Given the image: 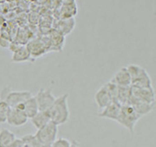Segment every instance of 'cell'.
I'll list each match as a JSON object with an SVG mask.
<instances>
[{
  "label": "cell",
  "mask_w": 156,
  "mask_h": 147,
  "mask_svg": "<svg viewBox=\"0 0 156 147\" xmlns=\"http://www.w3.org/2000/svg\"><path fill=\"white\" fill-rule=\"evenodd\" d=\"M122 106V105L119 102L113 101L110 105H108V106L103 108L102 110H101L97 115H98V117L102 118V119L117 121V119L119 117Z\"/></svg>",
  "instance_id": "cell-11"
},
{
  "label": "cell",
  "mask_w": 156,
  "mask_h": 147,
  "mask_svg": "<svg viewBox=\"0 0 156 147\" xmlns=\"http://www.w3.org/2000/svg\"><path fill=\"white\" fill-rule=\"evenodd\" d=\"M140 116L134 111V109L129 105H125L122 106L119 117L117 119V123L122 125L132 134L134 132V128L137 122L140 119Z\"/></svg>",
  "instance_id": "cell-3"
},
{
  "label": "cell",
  "mask_w": 156,
  "mask_h": 147,
  "mask_svg": "<svg viewBox=\"0 0 156 147\" xmlns=\"http://www.w3.org/2000/svg\"><path fill=\"white\" fill-rule=\"evenodd\" d=\"M34 97L37 102L39 112L49 111L56 100V97L54 96L50 89L41 88L36 94V96Z\"/></svg>",
  "instance_id": "cell-6"
},
{
  "label": "cell",
  "mask_w": 156,
  "mask_h": 147,
  "mask_svg": "<svg viewBox=\"0 0 156 147\" xmlns=\"http://www.w3.org/2000/svg\"><path fill=\"white\" fill-rule=\"evenodd\" d=\"M76 20L75 18H66V19H60L56 24V30L61 32L62 35L66 36L69 34L75 28Z\"/></svg>",
  "instance_id": "cell-18"
},
{
  "label": "cell",
  "mask_w": 156,
  "mask_h": 147,
  "mask_svg": "<svg viewBox=\"0 0 156 147\" xmlns=\"http://www.w3.org/2000/svg\"><path fill=\"white\" fill-rule=\"evenodd\" d=\"M131 96H132L131 86H129V87H119L118 86L116 101L119 102L122 105H128V102L130 100Z\"/></svg>",
  "instance_id": "cell-21"
},
{
  "label": "cell",
  "mask_w": 156,
  "mask_h": 147,
  "mask_svg": "<svg viewBox=\"0 0 156 147\" xmlns=\"http://www.w3.org/2000/svg\"><path fill=\"white\" fill-rule=\"evenodd\" d=\"M58 134V125L53 122H50L46 124L44 127L37 130L36 132L35 137L38 142L43 145L45 146H50L53 142L57 138Z\"/></svg>",
  "instance_id": "cell-5"
},
{
  "label": "cell",
  "mask_w": 156,
  "mask_h": 147,
  "mask_svg": "<svg viewBox=\"0 0 156 147\" xmlns=\"http://www.w3.org/2000/svg\"><path fill=\"white\" fill-rule=\"evenodd\" d=\"M131 90H132V95L135 98L143 102H146L147 104L153 105H155L156 93L154 87L147 88V89L131 87Z\"/></svg>",
  "instance_id": "cell-7"
},
{
  "label": "cell",
  "mask_w": 156,
  "mask_h": 147,
  "mask_svg": "<svg viewBox=\"0 0 156 147\" xmlns=\"http://www.w3.org/2000/svg\"><path fill=\"white\" fill-rule=\"evenodd\" d=\"M32 96L29 90H12L9 87H5L0 93V100L5 101L11 108H14Z\"/></svg>",
  "instance_id": "cell-4"
},
{
  "label": "cell",
  "mask_w": 156,
  "mask_h": 147,
  "mask_svg": "<svg viewBox=\"0 0 156 147\" xmlns=\"http://www.w3.org/2000/svg\"><path fill=\"white\" fill-rule=\"evenodd\" d=\"M29 60H31V57L26 45H20L16 51L12 52L11 62L23 63L27 62Z\"/></svg>",
  "instance_id": "cell-16"
},
{
  "label": "cell",
  "mask_w": 156,
  "mask_h": 147,
  "mask_svg": "<svg viewBox=\"0 0 156 147\" xmlns=\"http://www.w3.org/2000/svg\"><path fill=\"white\" fill-rule=\"evenodd\" d=\"M50 40V49L52 51H61L62 48L64 45L65 42V36L61 32L56 31V29L52 30L49 35Z\"/></svg>",
  "instance_id": "cell-14"
},
{
  "label": "cell",
  "mask_w": 156,
  "mask_h": 147,
  "mask_svg": "<svg viewBox=\"0 0 156 147\" xmlns=\"http://www.w3.org/2000/svg\"><path fill=\"white\" fill-rule=\"evenodd\" d=\"M128 72L132 79L131 87L134 88H140V89H147L152 88V79L149 74L145 69L138 64H131L127 66Z\"/></svg>",
  "instance_id": "cell-2"
},
{
  "label": "cell",
  "mask_w": 156,
  "mask_h": 147,
  "mask_svg": "<svg viewBox=\"0 0 156 147\" xmlns=\"http://www.w3.org/2000/svg\"><path fill=\"white\" fill-rule=\"evenodd\" d=\"M30 121H31V123L34 126L37 128V130H39V129L44 127L46 124H48L50 122H51L50 114H49L48 111L38 112L33 118L30 119Z\"/></svg>",
  "instance_id": "cell-17"
},
{
  "label": "cell",
  "mask_w": 156,
  "mask_h": 147,
  "mask_svg": "<svg viewBox=\"0 0 156 147\" xmlns=\"http://www.w3.org/2000/svg\"><path fill=\"white\" fill-rule=\"evenodd\" d=\"M111 81L119 87H129L132 84V79L127 67L121 68L115 74Z\"/></svg>",
  "instance_id": "cell-12"
},
{
  "label": "cell",
  "mask_w": 156,
  "mask_h": 147,
  "mask_svg": "<svg viewBox=\"0 0 156 147\" xmlns=\"http://www.w3.org/2000/svg\"><path fill=\"white\" fill-rule=\"evenodd\" d=\"M69 94L64 93L62 96L56 97L52 106L48 111L51 122L57 125L64 124L69 119V109L68 104Z\"/></svg>",
  "instance_id": "cell-1"
},
{
  "label": "cell",
  "mask_w": 156,
  "mask_h": 147,
  "mask_svg": "<svg viewBox=\"0 0 156 147\" xmlns=\"http://www.w3.org/2000/svg\"><path fill=\"white\" fill-rule=\"evenodd\" d=\"M128 105H131L134 108V111L139 114L140 117H143L145 115H147L153 111V109L154 107V105L147 104L146 102L139 100L137 98H135L133 95L130 97V100L128 102Z\"/></svg>",
  "instance_id": "cell-13"
},
{
  "label": "cell",
  "mask_w": 156,
  "mask_h": 147,
  "mask_svg": "<svg viewBox=\"0 0 156 147\" xmlns=\"http://www.w3.org/2000/svg\"><path fill=\"white\" fill-rule=\"evenodd\" d=\"M95 102L96 105L98 106L99 110H102L103 108L110 105L112 102L115 101L112 97L109 90H108L105 85L100 87L95 94Z\"/></svg>",
  "instance_id": "cell-10"
},
{
  "label": "cell",
  "mask_w": 156,
  "mask_h": 147,
  "mask_svg": "<svg viewBox=\"0 0 156 147\" xmlns=\"http://www.w3.org/2000/svg\"><path fill=\"white\" fill-rule=\"evenodd\" d=\"M23 112L26 114L29 119L33 118L34 116L39 112L38 105L35 97L32 96L28 100L23 102Z\"/></svg>",
  "instance_id": "cell-19"
},
{
  "label": "cell",
  "mask_w": 156,
  "mask_h": 147,
  "mask_svg": "<svg viewBox=\"0 0 156 147\" xmlns=\"http://www.w3.org/2000/svg\"><path fill=\"white\" fill-rule=\"evenodd\" d=\"M28 117L23 111L17 108H11L10 112L8 114L6 123L11 126L20 127L28 122Z\"/></svg>",
  "instance_id": "cell-9"
},
{
  "label": "cell",
  "mask_w": 156,
  "mask_h": 147,
  "mask_svg": "<svg viewBox=\"0 0 156 147\" xmlns=\"http://www.w3.org/2000/svg\"><path fill=\"white\" fill-rule=\"evenodd\" d=\"M26 47L28 48L29 52L30 54L31 60L44 55L49 50L48 46L44 42V40L41 39H32L29 41L26 45Z\"/></svg>",
  "instance_id": "cell-8"
},
{
  "label": "cell",
  "mask_w": 156,
  "mask_h": 147,
  "mask_svg": "<svg viewBox=\"0 0 156 147\" xmlns=\"http://www.w3.org/2000/svg\"><path fill=\"white\" fill-rule=\"evenodd\" d=\"M50 147H70V142L63 138H56Z\"/></svg>",
  "instance_id": "cell-24"
},
{
  "label": "cell",
  "mask_w": 156,
  "mask_h": 147,
  "mask_svg": "<svg viewBox=\"0 0 156 147\" xmlns=\"http://www.w3.org/2000/svg\"><path fill=\"white\" fill-rule=\"evenodd\" d=\"M78 8L76 2L73 3H62L60 8V19H66V18H74V17L77 14Z\"/></svg>",
  "instance_id": "cell-15"
},
{
  "label": "cell",
  "mask_w": 156,
  "mask_h": 147,
  "mask_svg": "<svg viewBox=\"0 0 156 147\" xmlns=\"http://www.w3.org/2000/svg\"><path fill=\"white\" fill-rule=\"evenodd\" d=\"M17 140L15 134L8 129L0 130V147H10Z\"/></svg>",
  "instance_id": "cell-20"
},
{
  "label": "cell",
  "mask_w": 156,
  "mask_h": 147,
  "mask_svg": "<svg viewBox=\"0 0 156 147\" xmlns=\"http://www.w3.org/2000/svg\"><path fill=\"white\" fill-rule=\"evenodd\" d=\"M76 2V0H62V3H73Z\"/></svg>",
  "instance_id": "cell-26"
},
{
  "label": "cell",
  "mask_w": 156,
  "mask_h": 147,
  "mask_svg": "<svg viewBox=\"0 0 156 147\" xmlns=\"http://www.w3.org/2000/svg\"><path fill=\"white\" fill-rule=\"evenodd\" d=\"M11 107L5 101L0 100V123H5Z\"/></svg>",
  "instance_id": "cell-22"
},
{
  "label": "cell",
  "mask_w": 156,
  "mask_h": 147,
  "mask_svg": "<svg viewBox=\"0 0 156 147\" xmlns=\"http://www.w3.org/2000/svg\"><path fill=\"white\" fill-rule=\"evenodd\" d=\"M24 144L28 145L30 147H44L38 140L37 139V138L35 137V135H27L24 136L23 138V141Z\"/></svg>",
  "instance_id": "cell-23"
},
{
  "label": "cell",
  "mask_w": 156,
  "mask_h": 147,
  "mask_svg": "<svg viewBox=\"0 0 156 147\" xmlns=\"http://www.w3.org/2000/svg\"><path fill=\"white\" fill-rule=\"evenodd\" d=\"M70 147H79L75 141H73L72 143H70Z\"/></svg>",
  "instance_id": "cell-25"
}]
</instances>
